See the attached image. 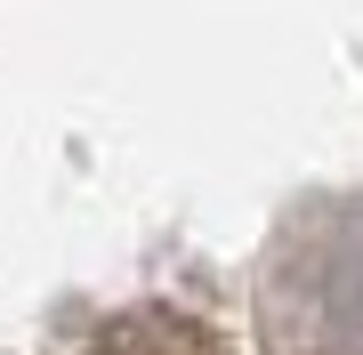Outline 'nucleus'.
I'll return each instance as SVG.
<instances>
[{
  "instance_id": "1",
  "label": "nucleus",
  "mask_w": 363,
  "mask_h": 355,
  "mask_svg": "<svg viewBox=\"0 0 363 355\" xmlns=\"http://www.w3.org/2000/svg\"><path fill=\"white\" fill-rule=\"evenodd\" d=\"M89 355H226V339L202 331L194 315H178V307H138V315L105 323Z\"/></svg>"
}]
</instances>
